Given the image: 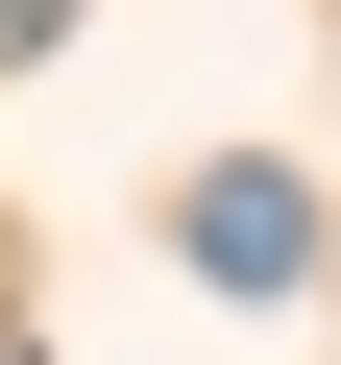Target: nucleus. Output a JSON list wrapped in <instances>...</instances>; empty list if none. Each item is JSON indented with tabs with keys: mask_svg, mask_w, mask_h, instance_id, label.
Instances as JSON below:
<instances>
[{
	"mask_svg": "<svg viewBox=\"0 0 341 365\" xmlns=\"http://www.w3.org/2000/svg\"><path fill=\"white\" fill-rule=\"evenodd\" d=\"M49 25H73V0H0V73H25V49H49Z\"/></svg>",
	"mask_w": 341,
	"mask_h": 365,
	"instance_id": "obj_2",
	"label": "nucleus"
},
{
	"mask_svg": "<svg viewBox=\"0 0 341 365\" xmlns=\"http://www.w3.org/2000/svg\"><path fill=\"white\" fill-rule=\"evenodd\" d=\"M170 244H195L220 292H292V268H317V195H292V170H195V220H170Z\"/></svg>",
	"mask_w": 341,
	"mask_h": 365,
	"instance_id": "obj_1",
	"label": "nucleus"
}]
</instances>
